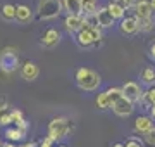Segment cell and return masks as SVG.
Listing matches in <instances>:
<instances>
[{
    "label": "cell",
    "mask_w": 155,
    "mask_h": 147,
    "mask_svg": "<svg viewBox=\"0 0 155 147\" xmlns=\"http://www.w3.org/2000/svg\"><path fill=\"white\" fill-rule=\"evenodd\" d=\"M69 133V121L66 118H54L48 123V137L52 140H62Z\"/></svg>",
    "instance_id": "277c9868"
},
{
    "label": "cell",
    "mask_w": 155,
    "mask_h": 147,
    "mask_svg": "<svg viewBox=\"0 0 155 147\" xmlns=\"http://www.w3.org/2000/svg\"><path fill=\"white\" fill-rule=\"evenodd\" d=\"M153 28H155V19H153V16L147 17V19H140V31L148 33V31H152Z\"/></svg>",
    "instance_id": "603a6c76"
},
{
    "label": "cell",
    "mask_w": 155,
    "mask_h": 147,
    "mask_svg": "<svg viewBox=\"0 0 155 147\" xmlns=\"http://www.w3.org/2000/svg\"><path fill=\"white\" fill-rule=\"evenodd\" d=\"M121 88H122L124 97H126L127 101H131L133 104L134 102H141L143 101V92H141V88H140L138 83H134V81H127V83H124Z\"/></svg>",
    "instance_id": "5b68a950"
},
{
    "label": "cell",
    "mask_w": 155,
    "mask_h": 147,
    "mask_svg": "<svg viewBox=\"0 0 155 147\" xmlns=\"http://www.w3.org/2000/svg\"><path fill=\"white\" fill-rule=\"evenodd\" d=\"M31 19H33V12L28 5H24V4L16 5V21L24 24V23H29Z\"/></svg>",
    "instance_id": "2e32d148"
},
{
    "label": "cell",
    "mask_w": 155,
    "mask_h": 147,
    "mask_svg": "<svg viewBox=\"0 0 155 147\" xmlns=\"http://www.w3.org/2000/svg\"><path fill=\"white\" fill-rule=\"evenodd\" d=\"M76 42L79 43L81 47L88 49V47H93L95 45V36H93V29L88 28V26H83L76 33Z\"/></svg>",
    "instance_id": "8992f818"
},
{
    "label": "cell",
    "mask_w": 155,
    "mask_h": 147,
    "mask_svg": "<svg viewBox=\"0 0 155 147\" xmlns=\"http://www.w3.org/2000/svg\"><path fill=\"white\" fill-rule=\"evenodd\" d=\"M62 7H64V4L61 0H40L36 12H38L40 19L47 21V19H55L62 12Z\"/></svg>",
    "instance_id": "3957f363"
},
{
    "label": "cell",
    "mask_w": 155,
    "mask_h": 147,
    "mask_svg": "<svg viewBox=\"0 0 155 147\" xmlns=\"http://www.w3.org/2000/svg\"><path fill=\"white\" fill-rule=\"evenodd\" d=\"M76 85L81 88V90H86V92H93L97 90L102 83V78H100L98 73H95L93 69H88V68H79L76 71Z\"/></svg>",
    "instance_id": "6da1fadb"
},
{
    "label": "cell",
    "mask_w": 155,
    "mask_h": 147,
    "mask_svg": "<svg viewBox=\"0 0 155 147\" xmlns=\"http://www.w3.org/2000/svg\"><path fill=\"white\" fill-rule=\"evenodd\" d=\"M150 56H152V57L155 59V42L152 43V45H150Z\"/></svg>",
    "instance_id": "1f68e13d"
},
{
    "label": "cell",
    "mask_w": 155,
    "mask_h": 147,
    "mask_svg": "<svg viewBox=\"0 0 155 147\" xmlns=\"http://www.w3.org/2000/svg\"><path fill=\"white\" fill-rule=\"evenodd\" d=\"M83 2V16L86 14H95L98 11L97 9V0H81Z\"/></svg>",
    "instance_id": "d4e9b609"
},
{
    "label": "cell",
    "mask_w": 155,
    "mask_h": 147,
    "mask_svg": "<svg viewBox=\"0 0 155 147\" xmlns=\"http://www.w3.org/2000/svg\"><path fill=\"white\" fill-rule=\"evenodd\" d=\"M107 9L110 11V14H112V17H114V19H121V21L124 19V12H126V11H124V9H122L117 2H109Z\"/></svg>",
    "instance_id": "ffe728a7"
},
{
    "label": "cell",
    "mask_w": 155,
    "mask_h": 147,
    "mask_svg": "<svg viewBox=\"0 0 155 147\" xmlns=\"http://www.w3.org/2000/svg\"><path fill=\"white\" fill-rule=\"evenodd\" d=\"M59 42H61V33L54 28L47 29L43 33V36H41V45L47 47V49H54Z\"/></svg>",
    "instance_id": "30bf717a"
},
{
    "label": "cell",
    "mask_w": 155,
    "mask_h": 147,
    "mask_svg": "<svg viewBox=\"0 0 155 147\" xmlns=\"http://www.w3.org/2000/svg\"><path fill=\"white\" fill-rule=\"evenodd\" d=\"M140 80L143 81L145 85L148 87H153L155 85V69L147 66V68L141 69V73H140Z\"/></svg>",
    "instance_id": "e0dca14e"
},
{
    "label": "cell",
    "mask_w": 155,
    "mask_h": 147,
    "mask_svg": "<svg viewBox=\"0 0 155 147\" xmlns=\"http://www.w3.org/2000/svg\"><path fill=\"white\" fill-rule=\"evenodd\" d=\"M64 26H66L67 31L78 33V31L84 26V17L83 16H69V14H67L66 19H64Z\"/></svg>",
    "instance_id": "9c48e42d"
},
{
    "label": "cell",
    "mask_w": 155,
    "mask_h": 147,
    "mask_svg": "<svg viewBox=\"0 0 155 147\" xmlns=\"http://www.w3.org/2000/svg\"><path fill=\"white\" fill-rule=\"evenodd\" d=\"M62 4L69 16H83V2L81 0H62Z\"/></svg>",
    "instance_id": "5bb4252c"
},
{
    "label": "cell",
    "mask_w": 155,
    "mask_h": 147,
    "mask_svg": "<svg viewBox=\"0 0 155 147\" xmlns=\"http://www.w3.org/2000/svg\"><path fill=\"white\" fill-rule=\"evenodd\" d=\"M112 111L117 114V116H129V114L134 111V106L131 101H127L126 97H122L112 106Z\"/></svg>",
    "instance_id": "ba28073f"
},
{
    "label": "cell",
    "mask_w": 155,
    "mask_h": 147,
    "mask_svg": "<svg viewBox=\"0 0 155 147\" xmlns=\"http://www.w3.org/2000/svg\"><path fill=\"white\" fill-rule=\"evenodd\" d=\"M112 147H126V144H121V142H117V144H114Z\"/></svg>",
    "instance_id": "d590c367"
},
{
    "label": "cell",
    "mask_w": 155,
    "mask_h": 147,
    "mask_svg": "<svg viewBox=\"0 0 155 147\" xmlns=\"http://www.w3.org/2000/svg\"><path fill=\"white\" fill-rule=\"evenodd\" d=\"M21 64H19V54L14 47H5V49H2L0 52V69L4 71V73L11 74L14 73L17 68H19Z\"/></svg>",
    "instance_id": "7a4b0ae2"
},
{
    "label": "cell",
    "mask_w": 155,
    "mask_h": 147,
    "mask_svg": "<svg viewBox=\"0 0 155 147\" xmlns=\"http://www.w3.org/2000/svg\"><path fill=\"white\" fill-rule=\"evenodd\" d=\"M19 147H36V144H35V142H29V144H22V145H19Z\"/></svg>",
    "instance_id": "836d02e7"
},
{
    "label": "cell",
    "mask_w": 155,
    "mask_h": 147,
    "mask_svg": "<svg viewBox=\"0 0 155 147\" xmlns=\"http://www.w3.org/2000/svg\"><path fill=\"white\" fill-rule=\"evenodd\" d=\"M61 147H66V145H61Z\"/></svg>",
    "instance_id": "ab89813d"
},
{
    "label": "cell",
    "mask_w": 155,
    "mask_h": 147,
    "mask_svg": "<svg viewBox=\"0 0 155 147\" xmlns=\"http://www.w3.org/2000/svg\"><path fill=\"white\" fill-rule=\"evenodd\" d=\"M97 108L102 109V111H107V109L112 108V102L109 99V95H107V92L98 94V97H97Z\"/></svg>",
    "instance_id": "44dd1931"
},
{
    "label": "cell",
    "mask_w": 155,
    "mask_h": 147,
    "mask_svg": "<svg viewBox=\"0 0 155 147\" xmlns=\"http://www.w3.org/2000/svg\"><path fill=\"white\" fill-rule=\"evenodd\" d=\"M119 28L124 35H134L140 31V19L136 16H131V17H124L119 24Z\"/></svg>",
    "instance_id": "52a82bcc"
},
{
    "label": "cell",
    "mask_w": 155,
    "mask_h": 147,
    "mask_svg": "<svg viewBox=\"0 0 155 147\" xmlns=\"http://www.w3.org/2000/svg\"><path fill=\"white\" fill-rule=\"evenodd\" d=\"M143 147H155V145H152V144H148V142H145Z\"/></svg>",
    "instance_id": "74e56055"
},
{
    "label": "cell",
    "mask_w": 155,
    "mask_h": 147,
    "mask_svg": "<svg viewBox=\"0 0 155 147\" xmlns=\"http://www.w3.org/2000/svg\"><path fill=\"white\" fill-rule=\"evenodd\" d=\"M83 17H84V26H88V28H91V29L100 28L97 12H95V14H86V16H83Z\"/></svg>",
    "instance_id": "cb8c5ba5"
},
{
    "label": "cell",
    "mask_w": 155,
    "mask_h": 147,
    "mask_svg": "<svg viewBox=\"0 0 155 147\" xmlns=\"http://www.w3.org/2000/svg\"><path fill=\"white\" fill-rule=\"evenodd\" d=\"M145 142H148V144L155 145V128H153V130H150L148 133L145 135Z\"/></svg>",
    "instance_id": "f546056e"
},
{
    "label": "cell",
    "mask_w": 155,
    "mask_h": 147,
    "mask_svg": "<svg viewBox=\"0 0 155 147\" xmlns=\"http://www.w3.org/2000/svg\"><path fill=\"white\" fill-rule=\"evenodd\" d=\"M148 2H150V7H152V11L155 12V0H148Z\"/></svg>",
    "instance_id": "e575fe53"
},
{
    "label": "cell",
    "mask_w": 155,
    "mask_h": 147,
    "mask_svg": "<svg viewBox=\"0 0 155 147\" xmlns=\"http://www.w3.org/2000/svg\"><path fill=\"white\" fill-rule=\"evenodd\" d=\"M38 74H40V69H38V66H36L35 62L26 61V62L21 66V76H22L24 80H28V81H33V80H36V78H38Z\"/></svg>",
    "instance_id": "8fae6325"
},
{
    "label": "cell",
    "mask_w": 155,
    "mask_h": 147,
    "mask_svg": "<svg viewBox=\"0 0 155 147\" xmlns=\"http://www.w3.org/2000/svg\"><path fill=\"white\" fill-rule=\"evenodd\" d=\"M107 92V95H109V99H110V102H112V106L116 104L119 99H122L124 97V94H122V88H109V90H105Z\"/></svg>",
    "instance_id": "484cf974"
},
{
    "label": "cell",
    "mask_w": 155,
    "mask_h": 147,
    "mask_svg": "<svg viewBox=\"0 0 155 147\" xmlns=\"http://www.w3.org/2000/svg\"><path fill=\"white\" fill-rule=\"evenodd\" d=\"M150 118L155 119V106H152V108H150Z\"/></svg>",
    "instance_id": "d6a6232c"
},
{
    "label": "cell",
    "mask_w": 155,
    "mask_h": 147,
    "mask_svg": "<svg viewBox=\"0 0 155 147\" xmlns=\"http://www.w3.org/2000/svg\"><path fill=\"white\" fill-rule=\"evenodd\" d=\"M55 140H52L50 137H47V138H43V140L40 142V147H52V144H54Z\"/></svg>",
    "instance_id": "4dcf8cb0"
},
{
    "label": "cell",
    "mask_w": 155,
    "mask_h": 147,
    "mask_svg": "<svg viewBox=\"0 0 155 147\" xmlns=\"http://www.w3.org/2000/svg\"><path fill=\"white\" fill-rule=\"evenodd\" d=\"M134 128H136V132L147 135L150 130H153L155 128L153 126V119L150 118V116H138L136 121H134Z\"/></svg>",
    "instance_id": "4fadbf2b"
},
{
    "label": "cell",
    "mask_w": 155,
    "mask_h": 147,
    "mask_svg": "<svg viewBox=\"0 0 155 147\" xmlns=\"http://www.w3.org/2000/svg\"><path fill=\"white\" fill-rule=\"evenodd\" d=\"M0 16L5 21H16V5L12 4H4L0 7Z\"/></svg>",
    "instance_id": "ac0fdd59"
},
{
    "label": "cell",
    "mask_w": 155,
    "mask_h": 147,
    "mask_svg": "<svg viewBox=\"0 0 155 147\" xmlns=\"http://www.w3.org/2000/svg\"><path fill=\"white\" fill-rule=\"evenodd\" d=\"M114 2H117L124 11H127V9H134V5H136V0H114Z\"/></svg>",
    "instance_id": "83f0119b"
},
{
    "label": "cell",
    "mask_w": 155,
    "mask_h": 147,
    "mask_svg": "<svg viewBox=\"0 0 155 147\" xmlns=\"http://www.w3.org/2000/svg\"><path fill=\"white\" fill-rule=\"evenodd\" d=\"M97 16H98V24H100V28H110L112 24L116 23V19L112 17L110 11H109L107 7H100L98 11H97Z\"/></svg>",
    "instance_id": "9a60e30c"
},
{
    "label": "cell",
    "mask_w": 155,
    "mask_h": 147,
    "mask_svg": "<svg viewBox=\"0 0 155 147\" xmlns=\"http://www.w3.org/2000/svg\"><path fill=\"white\" fill-rule=\"evenodd\" d=\"M4 147H16V145H14L12 142H5V144H4Z\"/></svg>",
    "instance_id": "8d00e7d4"
},
{
    "label": "cell",
    "mask_w": 155,
    "mask_h": 147,
    "mask_svg": "<svg viewBox=\"0 0 155 147\" xmlns=\"http://www.w3.org/2000/svg\"><path fill=\"white\" fill-rule=\"evenodd\" d=\"M147 106V108H152V106H155V87H148L147 90L143 92V101H141Z\"/></svg>",
    "instance_id": "7402d4cb"
},
{
    "label": "cell",
    "mask_w": 155,
    "mask_h": 147,
    "mask_svg": "<svg viewBox=\"0 0 155 147\" xmlns=\"http://www.w3.org/2000/svg\"><path fill=\"white\" fill-rule=\"evenodd\" d=\"M26 133H22L17 126H12V128H7L5 130V137L9 142H17V140H22Z\"/></svg>",
    "instance_id": "d6986e66"
},
{
    "label": "cell",
    "mask_w": 155,
    "mask_h": 147,
    "mask_svg": "<svg viewBox=\"0 0 155 147\" xmlns=\"http://www.w3.org/2000/svg\"><path fill=\"white\" fill-rule=\"evenodd\" d=\"M0 147H4V144H2V142H0Z\"/></svg>",
    "instance_id": "f35d334b"
},
{
    "label": "cell",
    "mask_w": 155,
    "mask_h": 147,
    "mask_svg": "<svg viewBox=\"0 0 155 147\" xmlns=\"http://www.w3.org/2000/svg\"><path fill=\"white\" fill-rule=\"evenodd\" d=\"M126 147H143V140H140L136 137H129L126 142Z\"/></svg>",
    "instance_id": "f1b7e54d"
},
{
    "label": "cell",
    "mask_w": 155,
    "mask_h": 147,
    "mask_svg": "<svg viewBox=\"0 0 155 147\" xmlns=\"http://www.w3.org/2000/svg\"><path fill=\"white\" fill-rule=\"evenodd\" d=\"M153 14L152 7H150L148 0H136V5H134V16L138 19H147Z\"/></svg>",
    "instance_id": "7c38bea8"
},
{
    "label": "cell",
    "mask_w": 155,
    "mask_h": 147,
    "mask_svg": "<svg viewBox=\"0 0 155 147\" xmlns=\"http://www.w3.org/2000/svg\"><path fill=\"white\" fill-rule=\"evenodd\" d=\"M11 118H12V123L16 125H21L22 121H26V119H24V116H22V113L21 111H19V109H14V111H11Z\"/></svg>",
    "instance_id": "4316f807"
}]
</instances>
